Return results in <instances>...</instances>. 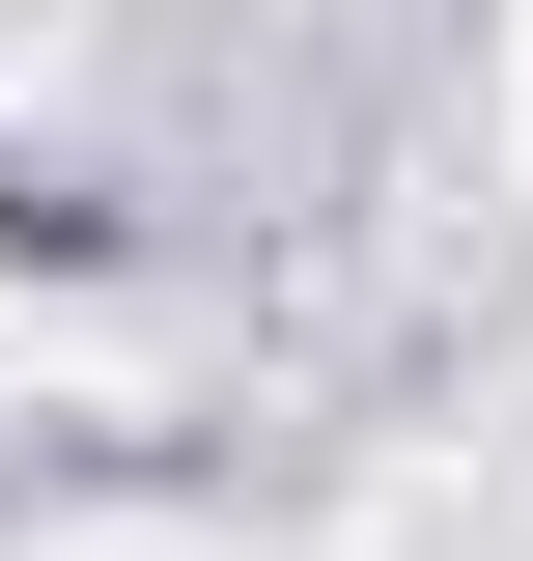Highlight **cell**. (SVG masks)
<instances>
[{
  "label": "cell",
  "instance_id": "6da1fadb",
  "mask_svg": "<svg viewBox=\"0 0 533 561\" xmlns=\"http://www.w3.org/2000/svg\"><path fill=\"white\" fill-rule=\"evenodd\" d=\"M477 113H506V169H533V0H506V28H477Z\"/></svg>",
  "mask_w": 533,
  "mask_h": 561
}]
</instances>
